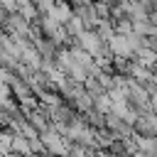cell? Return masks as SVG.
I'll use <instances>...</instances> for the list:
<instances>
[{
    "mask_svg": "<svg viewBox=\"0 0 157 157\" xmlns=\"http://www.w3.org/2000/svg\"><path fill=\"white\" fill-rule=\"evenodd\" d=\"M64 27H66V32H69L71 37H78L81 32H86V22H83V20L76 15V12H74V17H71V20H69Z\"/></svg>",
    "mask_w": 157,
    "mask_h": 157,
    "instance_id": "6da1fadb",
    "label": "cell"
}]
</instances>
